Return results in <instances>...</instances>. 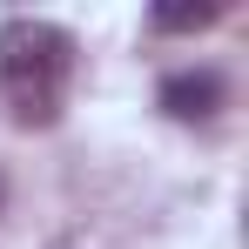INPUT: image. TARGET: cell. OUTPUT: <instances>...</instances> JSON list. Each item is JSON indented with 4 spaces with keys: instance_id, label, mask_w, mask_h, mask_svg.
<instances>
[{
    "instance_id": "cell-1",
    "label": "cell",
    "mask_w": 249,
    "mask_h": 249,
    "mask_svg": "<svg viewBox=\"0 0 249 249\" xmlns=\"http://www.w3.org/2000/svg\"><path fill=\"white\" fill-rule=\"evenodd\" d=\"M68 74H74V34L41 14H14L0 27V88L14 101V115L27 128H47L68 101Z\"/></svg>"
},
{
    "instance_id": "cell-2",
    "label": "cell",
    "mask_w": 249,
    "mask_h": 249,
    "mask_svg": "<svg viewBox=\"0 0 249 249\" xmlns=\"http://www.w3.org/2000/svg\"><path fill=\"white\" fill-rule=\"evenodd\" d=\"M222 101H229V88H222L215 68H182V74L162 81V108L175 115V122H215Z\"/></svg>"
},
{
    "instance_id": "cell-4",
    "label": "cell",
    "mask_w": 249,
    "mask_h": 249,
    "mask_svg": "<svg viewBox=\"0 0 249 249\" xmlns=\"http://www.w3.org/2000/svg\"><path fill=\"white\" fill-rule=\"evenodd\" d=\"M0 202H7V182H0Z\"/></svg>"
},
{
    "instance_id": "cell-3",
    "label": "cell",
    "mask_w": 249,
    "mask_h": 249,
    "mask_svg": "<svg viewBox=\"0 0 249 249\" xmlns=\"http://www.w3.org/2000/svg\"><path fill=\"white\" fill-rule=\"evenodd\" d=\"M215 20H222V0H162L148 14L155 34H196V27H215Z\"/></svg>"
}]
</instances>
